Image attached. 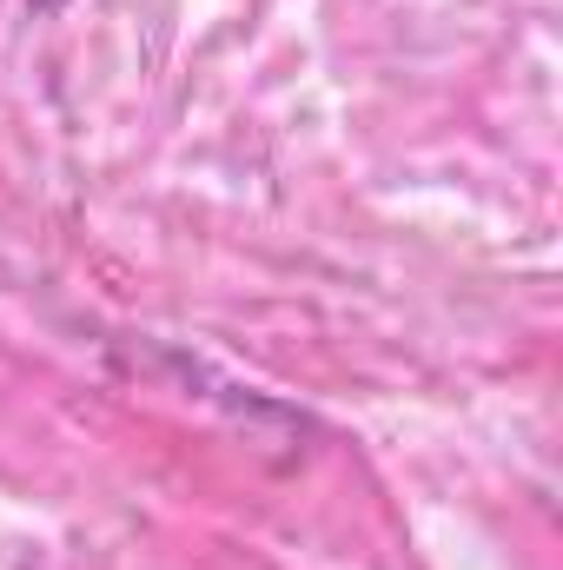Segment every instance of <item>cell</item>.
I'll return each mask as SVG.
<instances>
[{"mask_svg":"<svg viewBox=\"0 0 563 570\" xmlns=\"http://www.w3.org/2000/svg\"><path fill=\"white\" fill-rule=\"evenodd\" d=\"M27 7H33V13H60L67 0H27Z\"/></svg>","mask_w":563,"mask_h":570,"instance_id":"6da1fadb","label":"cell"}]
</instances>
